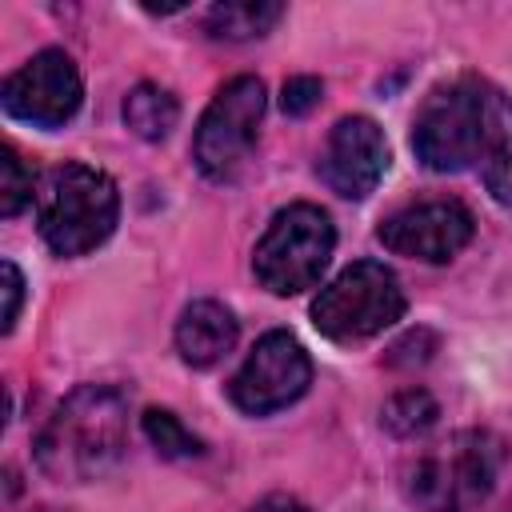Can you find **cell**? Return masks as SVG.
I'll return each mask as SVG.
<instances>
[{
	"instance_id": "6da1fadb",
	"label": "cell",
	"mask_w": 512,
	"mask_h": 512,
	"mask_svg": "<svg viewBox=\"0 0 512 512\" xmlns=\"http://www.w3.org/2000/svg\"><path fill=\"white\" fill-rule=\"evenodd\" d=\"M128 440V404L116 388L80 384L68 392L48 424L40 428L32 456L36 468L56 484L100 480L124 456Z\"/></svg>"
},
{
	"instance_id": "7a4b0ae2",
	"label": "cell",
	"mask_w": 512,
	"mask_h": 512,
	"mask_svg": "<svg viewBox=\"0 0 512 512\" xmlns=\"http://www.w3.org/2000/svg\"><path fill=\"white\" fill-rule=\"evenodd\" d=\"M504 460L508 448L496 432L460 428L408 460L404 496L424 512H472L492 496Z\"/></svg>"
},
{
	"instance_id": "3957f363",
	"label": "cell",
	"mask_w": 512,
	"mask_h": 512,
	"mask_svg": "<svg viewBox=\"0 0 512 512\" xmlns=\"http://www.w3.org/2000/svg\"><path fill=\"white\" fill-rule=\"evenodd\" d=\"M120 216V196L108 172L92 164H56L36 184V224L56 256H84L100 248Z\"/></svg>"
},
{
	"instance_id": "277c9868",
	"label": "cell",
	"mask_w": 512,
	"mask_h": 512,
	"mask_svg": "<svg viewBox=\"0 0 512 512\" xmlns=\"http://www.w3.org/2000/svg\"><path fill=\"white\" fill-rule=\"evenodd\" d=\"M492 88L480 80H448L432 88L412 120V152L432 172H460L480 160L488 136Z\"/></svg>"
},
{
	"instance_id": "5b68a950",
	"label": "cell",
	"mask_w": 512,
	"mask_h": 512,
	"mask_svg": "<svg viewBox=\"0 0 512 512\" xmlns=\"http://www.w3.org/2000/svg\"><path fill=\"white\" fill-rule=\"evenodd\" d=\"M336 248V228L316 204H288L272 216L252 252V272L272 296H296L312 288Z\"/></svg>"
},
{
	"instance_id": "8992f818",
	"label": "cell",
	"mask_w": 512,
	"mask_h": 512,
	"mask_svg": "<svg viewBox=\"0 0 512 512\" xmlns=\"http://www.w3.org/2000/svg\"><path fill=\"white\" fill-rule=\"evenodd\" d=\"M400 316H404V288H400L396 272L376 264V260L348 264L312 300L316 332L336 340V344L368 340V336L392 328Z\"/></svg>"
},
{
	"instance_id": "52a82bcc",
	"label": "cell",
	"mask_w": 512,
	"mask_h": 512,
	"mask_svg": "<svg viewBox=\"0 0 512 512\" xmlns=\"http://www.w3.org/2000/svg\"><path fill=\"white\" fill-rule=\"evenodd\" d=\"M260 116H264V84L256 76L228 80L196 124V140H192L196 168L208 180H228L252 152Z\"/></svg>"
},
{
	"instance_id": "ba28073f",
	"label": "cell",
	"mask_w": 512,
	"mask_h": 512,
	"mask_svg": "<svg viewBox=\"0 0 512 512\" xmlns=\"http://www.w3.org/2000/svg\"><path fill=\"white\" fill-rule=\"evenodd\" d=\"M312 384V360L292 332H268L228 384V396L248 416H268L300 400Z\"/></svg>"
},
{
	"instance_id": "9c48e42d",
	"label": "cell",
	"mask_w": 512,
	"mask_h": 512,
	"mask_svg": "<svg viewBox=\"0 0 512 512\" xmlns=\"http://www.w3.org/2000/svg\"><path fill=\"white\" fill-rule=\"evenodd\" d=\"M80 96H84L80 72L72 64V56L60 52V48L36 52L0 88L4 112L12 120L36 124V128H60L64 120H72L76 108H80Z\"/></svg>"
},
{
	"instance_id": "30bf717a",
	"label": "cell",
	"mask_w": 512,
	"mask_h": 512,
	"mask_svg": "<svg viewBox=\"0 0 512 512\" xmlns=\"http://www.w3.org/2000/svg\"><path fill=\"white\" fill-rule=\"evenodd\" d=\"M472 228L476 220L460 200H420L380 220L376 240L396 256L444 264L472 240Z\"/></svg>"
},
{
	"instance_id": "8fae6325",
	"label": "cell",
	"mask_w": 512,
	"mask_h": 512,
	"mask_svg": "<svg viewBox=\"0 0 512 512\" xmlns=\"http://www.w3.org/2000/svg\"><path fill=\"white\" fill-rule=\"evenodd\" d=\"M388 168V144L376 120L368 116H344L328 132V144L320 152V176L324 184L344 200H364Z\"/></svg>"
},
{
	"instance_id": "7c38bea8",
	"label": "cell",
	"mask_w": 512,
	"mask_h": 512,
	"mask_svg": "<svg viewBox=\"0 0 512 512\" xmlns=\"http://www.w3.org/2000/svg\"><path fill=\"white\" fill-rule=\"evenodd\" d=\"M240 324L220 300H192L176 320V352L192 368H212L236 348Z\"/></svg>"
},
{
	"instance_id": "4fadbf2b",
	"label": "cell",
	"mask_w": 512,
	"mask_h": 512,
	"mask_svg": "<svg viewBox=\"0 0 512 512\" xmlns=\"http://www.w3.org/2000/svg\"><path fill=\"white\" fill-rule=\"evenodd\" d=\"M480 168L492 200L512 208V100L500 92H492L488 100V136H484Z\"/></svg>"
},
{
	"instance_id": "5bb4252c",
	"label": "cell",
	"mask_w": 512,
	"mask_h": 512,
	"mask_svg": "<svg viewBox=\"0 0 512 512\" xmlns=\"http://www.w3.org/2000/svg\"><path fill=\"white\" fill-rule=\"evenodd\" d=\"M124 124L132 128V136L148 140V144H160L168 140V132L176 128L180 120V104L168 88L160 84H136L128 96H124Z\"/></svg>"
},
{
	"instance_id": "9a60e30c",
	"label": "cell",
	"mask_w": 512,
	"mask_h": 512,
	"mask_svg": "<svg viewBox=\"0 0 512 512\" xmlns=\"http://www.w3.org/2000/svg\"><path fill=\"white\" fill-rule=\"evenodd\" d=\"M284 16V4L276 0H228L208 8V32L216 40H252L264 36Z\"/></svg>"
},
{
	"instance_id": "2e32d148",
	"label": "cell",
	"mask_w": 512,
	"mask_h": 512,
	"mask_svg": "<svg viewBox=\"0 0 512 512\" xmlns=\"http://www.w3.org/2000/svg\"><path fill=\"white\" fill-rule=\"evenodd\" d=\"M436 416H440V408H436V400H432L424 388H404V392H396V396L384 404V412H380L384 428H388L392 436H400V440L424 436V432L436 424Z\"/></svg>"
},
{
	"instance_id": "e0dca14e",
	"label": "cell",
	"mask_w": 512,
	"mask_h": 512,
	"mask_svg": "<svg viewBox=\"0 0 512 512\" xmlns=\"http://www.w3.org/2000/svg\"><path fill=\"white\" fill-rule=\"evenodd\" d=\"M144 436L152 440V448L160 456H172V460H188V456H200L204 452L200 436H192L180 424V416H172L168 408H148L144 412Z\"/></svg>"
},
{
	"instance_id": "ac0fdd59",
	"label": "cell",
	"mask_w": 512,
	"mask_h": 512,
	"mask_svg": "<svg viewBox=\"0 0 512 512\" xmlns=\"http://www.w3.org/2000/svg\"><path fill=\"white\" fill-rule=\"evenodd\" d=\"M36 176L24 168V160L16 156V148H4L0 156V212L4 216H16L24 204L36 200Z\"/></svg>"
},
{
	"instance_id": "d6986e66",
	"label": "cell",
	"mask_w": 512,
	"mask_h": 512,
	"mask_svg": "<svg viewBox=\"0 0 512 512\" xmlns=\"http://www.w3.org/2000/svg\"><path fill=\"white\" fill-rule=\"evenodd\" d=\"M320 92H324V84H320L316 76H292V80H284L280 108H284L288 116H304V112H312V108L320 104Z\"/></svg>"
},
{
	"instance_id": "ffe728a7",
	"label": "cell",
	"mask_w": 512,
	"mask_h": 512,
	"mask_svg": "<svg viewBox=\"0 0 512 512\" xmlns=\"http://www.w3.org/2000/svg\"><path fill=\"white\" fill-rule=\"evenodd\" d=\"M4 332H12L16 316H20V300H24V276L12 260H4Z\"/></svg>"
},
{
	"instance_id": "44dd1931",
	"label": "cell",
	"mask_w": 512,
	"mask_h": 512,
	"mask_svg": "<svg viewBox=\"0 0 512 512\" xmlns=\"http://www.w3.org/2000/svg\"><path fill=\"white\" fill-rule=\"evenodd\" d=\"M252 512H312V508H308L304 500L288 496V492H272V496L256 500V504H252Z\"/></svg>"
}]
</instances>
